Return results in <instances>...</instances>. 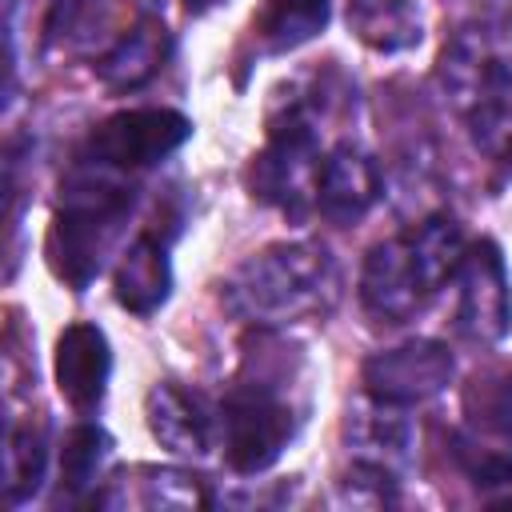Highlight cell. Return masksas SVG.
I'll return each instance as SVG.
<instances>
[{
  "mask_svg": "<svg viewBox=\"0 0 512 512\" xmlns=\"http://www.w3.org/2000/svg\"><path fill=\"white\" fill-rule=\"evenodd\" d=\"M464 232L452 216H428L420 228L380 240L360 268V300L372 316L400 324L412 320L456 276L464 256Z\"/></svg>",
  "mask_w": 512,
  "mask_h": 512,
  "instance_id": "1",
  "label": "cell"
},
{
  "mask_svg": "<svg viewBox=\"0 0 512 512\" xmlns=\"http://www.w3.org/2000/svg\"><path fill=\"white\" fill-rule=\"evenodd\" d=\"M224 304L256 324H288L336 300V264L316 240H284L248 256L224 280Z\"/></svg>",
  "mask_w": 512,
  "mask_h": 512,
  "instance_id": "2",
  "label": "cell"
},
{
  "mask_svg": "<svg viewBox=\"0 0 512 512\" xmlns=\"http://www.w3.org/2000/svg\"><path fill=\"white\" fill-rule=\"evenodd\" d=\"M60 208L48 232V260L60 280H68L76 292L88 288V280L100 272L104 252L116 240L120 220L132 208V192L112 184L104 168L76 164V172L60 188Z\"/></svg>",
  "mask_w": 512,
  "mask_h": 512,
  "instance_id": "3",
  "label": "cell"
},
{
  "mask_svg": "<svg viewBox=\"0 0 512 512\" xmlns=\"http://www.w3.org/2000/svg\"><path fill=\"white\" fill-rule=\"evenodd\" d=\"M192 136V120L176 108H124L96 124L80 148V164L104 172H136L172 156Z\"/></svg>",
  "mask_w": 512,
  "mask_h": 512,
  "instance_id": "4",
  "label": "cell"
},
{
  "mask_svg": "<svg viewBox=\"0 0 512 512\" xmlns=\"http://www.w3.org/2000/svg\"><path fill=\"white\" fill-rule=\"evenodd\" d=\"M220 424H224V456L240 476L268 472L296 432L292 408L272 392V384L260 380L256 384L240 380L228 392L220 408Z\"/></svg>",
  "mask_w": 512,
  "mask_h": 512,
  "instance_id": "5",
  "label": "cell"
},
{
  "mask_svg": "<svg viewBox=\"0 0 512 512\" xmlns=\"http://www.w3.org/2000/svg\"><path fill=\"white\" fill-rule=\"evenodd\" d=\"M316 172H320V144L316 128L304 112H288L280 124H272V136L264 152L248 168V188L256 200L276 204L284 212H300L308 200H316Z\"/></svg>",
  "mask_w": 512,
  "mask_h": 512,
  "instance_id": "6",
  "label": "cell"
},
{
  "mask_svg": "<svg viewBox=\"0 0 512 512\" xmlns=\"http://www.w3.org/2000/svg\"><path fill=\"white\" fill-rule=\"evenodd\" d=\"M456 376V356L448 344L440 340H404L396 348H384L376 356L364 360L360 368V380H364V392L380 404H396V408H408V404H420V400H432L436 392H444Z\"/></svg>",
  "mask_w": 512,
  "mask_h": 512,
  "instance_id": "7",
  "label": "cell"
},
{
  "mask_svg": "<svg viewBox=\"0 0 512 512\" xmlns=\"http://www.w3.org/2000/svg\"><path fill=\"white\" fill-rule=\"evenodd\" d=\"M456 284H460V304H456L460 332L480 344L504 340L512 328V288H508L504 256L492 240H476L464 248Z\"/></svg>",
  "mask_w": 512,
  "mask_h": 512,
  "instance_id": "8",
  "label": "cell"
},
{
  "mask_svg": "<svg viewBox=\"0 0 512 512\" xmlns=\"http://www.w3.org/2000/svg\"><path fill=\"white\" fill-rule=\"evenodd\" d=\"M380 200V168L356 144H336L316 172V212L332 224H356Z\"/></svg>",
  "mask_w": 512,
  "mask_h": 512,
  "instance_id": "9",
  "label": "cell"
},
{
  "mask_svg": "<svg viewBox=\"0 0 512 512\" xmlns=\"http://www.w3.org/2000/svg\"><path fill=\"white\" fill-rule=\"evenodd\" d=\"M144 420H148V432L156 436V444L168 448L172 456L200 460L212 448L216 420H212L208 400L200 392L180 388L176 380H160V384L148 388V396H144Z\"/></svg>",
  "mask_w": 512,
  "mask_h": 512,
  "instance_id": "10",
  "label": "cell"
},
{
  "mask_svg": "<svg viewBox=\"0 0 512 512\" xmlns=\"http://www.w3.org/2000/svg\"><path fill=\"white\" fill-rule=\"evenodd\" d=\"M56 388L76 412L100 408L112 376V348L96 324H68L56 340Z\"/></svg>",
  "mask_w": 512,
  "mask_h": 512,
  "instance_id": "11",
  "label": "cell"
},
{
  "mask_svg": "<svg viewBox=\"0 0 512 512\" xmlns=\"http://www.w3.org/2000/svg\"><path fill=\"white\" fill-rule=\"evenodd\" d=\"M112 288H116V304L128 308L132 316H152L168 292H172V260H168V244L156 232H140L116 272H112Z\"/></svg>",
  "mask_w": 512,
  "mask_h": 512,
  "instance_id": "12",
  "label": "cell"
},
{
  "mask_svg": "<svg viewBox=\"0 0 512 512\" xmlns=\"http://www.w3.org/2000/svg\"><path fill=\"white\" fill-rule=\"evenodd\" d=\"M168 52H172V36H168L164 20L140 16V20L92 64V72H96L100 84H108V88H116V92L140 88V84H148V80L164 68Z\"/></svg>",
  "mask_w": 512,
  "mask_h": 512,
  "instance_id": "13",
  "label": "cell"
},
{
  "mask_svg": "<svg viewBox=\"0 0 512 512\" xmlns=\"http://www.w3.org/2000/svg\"><path fill=\"white\" fill-rule=\"evenodd\" d=\"M324 24H328V0H268L256 12L252 32L268 52H292L308 44L316 32H324Z\"/></svg>",
  "mask_w": 512,
  "mask_h": 512,
  "instance_id": "14",
  "label": "cell"
},
{
  "mask_svg": "<svg viewBox=\"0 0 512 512\" xmlns=\"http://www.w3.org/2000/svg\"><path fill=\"white\" fill-rule=\"evenodd\" d=\"M348 24L380 52H396L420 40V12L412 0H348Z\"/></svg>",
  "mask_w": 512,
  "mask_h": 512,
  "instance_id": "15",
  "label": "cell"
},
{
  "mask_svg": "<svg viewBox=\"0 0 512 512\" xmlns=\"http://www.w3.org/2000/svg\"><path fill=\"white\" fill-rule=\"evenodd\" d=\"M108 456H112V436L100 424L68 428V436L60 444V488L68 496H84L96 484Z\"/></svg>",
  "mask_w": 512,
  "mask_h": 512,
  "instance_id": "16",
  "label": "cell"
},
{
  "mask_svg": "<svg viewBox=\"0 0 512 512\" xmlns=\"http://www.w3.org/2000/svg\"><path fill=\"white\" fill-rule=\"evenodd\" d=\"M44 428L40 424H16L8 432V448H4V496L8 504H24L40 492L44 480Z\"/></svg>",
  "mask_w": 512,
  "mask_h": 512,
  "instance_id": "17",
  "label": "cell"
},
{
  "mask_svg": "<svg viewBox=\"0 0 512 512\" xmlns=\"http://www.w3.org/2000/svg\"><path fill=\"white\" fill-rule=\"evenodd\" d=\"M192 12H204V8H212V4H220V0H184Z\"/></svg>",
  "mask_w": 512,
  "mask_h": 512,
  "instance_id": "18",
  "label": "cell"
}]
</instances>
